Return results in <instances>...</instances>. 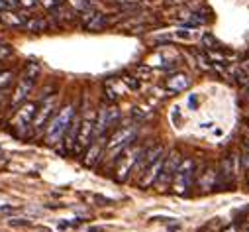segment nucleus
Listing matches in <instances>:
<instances>
[{
	"mask_svg": "<svg viewBox=\"0 0 249 232\" xmlns=\"http://www.w3.org/2000/svg\"><path fill=\"white\" fill-rule=\"evenodd\" d=\"M14 79V71L12 69H4V71H0V91H4L8 89L10 81Z\"/></svg>",
	"mask_w": 249,
	"mask_h": 232,
	"instance_id": "obj_20",
	"label": "nucleus"
},
{
	"mask_svg": "<svg viewBox=\"0 0 249 232\" xmlns=\"http://www.w3.org/2000/svg\"><path fill=\"white\" fill-rule=\"evenodd\" d=\"M6 95H8V89H4V91H0V108H2V102H4Z\"/></svg>",
	"mask_w": 249,
	"mask_h": 232,
	"instance_id": "obj_32",
	"label": "nucleus"
},
{
	"mask_svg": "<svg viewBox=\"0 0 249 232\" xmlns=\"http://www.w3.org/2000/svg\"><path fill=\"white\" fill-rule=\"evenodd\" d=\"M89 232H104V230H102L100 226H90V228H89Z\"/></svg>",
	"mask_w": 249,
	"mask_h": 232,
	"instance_id": "obj_34",
	"label": "nucleus"
},
{
	"mask_svg": "<svg viewBox=\"0 0 249 232\" xmlns=\"http://www.w3.org/2000/svg\"><path fill=\"white\" fill-rule=\"evenodd\" d=\"M145 152V148L142 146H134L130 144L126 150H122L116 157V181L124 183V181H128V177L134 173V167L138 163V159L142 157V154Z\"/></svg>",
	"mask_w": 249,
	"mask_h": 232,
	"instance_id": "obj_2",
	"label": "nucleus"
},
{
	"mask_svg": "<svg viewBox=\"0 0 249 232\" xmlns=\"http://www.w3.org/2000/svg\"><path fill=\"white\" fill-rule=\"evenodd\" d=\"M39 75H41V67H39V63H36V61H30V63H26V67H24V73H22V77L37 81V79H39Z\"/></svg>",
	"mask_w": 249,
	"mask_h": 232,
	"instance_id": "obj_18",
	"label": "nucleus"
},
{
	"mask_svg": "<svg viewBox=\"0 0 249 232\" xmlns=\"http://www.w3.org/2000/svg\"><path fill=\"white\" fill-rule=\"evenodd\" d=\"M73 118H75V106L71 102L65 104L63 108H59L51 116V120L47 122V126H45V144L51 146V148L57 146L61 140H63V134L69 128Z\"/></svg>",
	"mask_w": 249,
	"mask_h": 232,
	"instance_id": "obj_1",
	"label": "nucleus"
},
{
	"mask_svg": "<svg viewBox=\"0 0 249 232\" xmlns=\"http://www.w3.org/2000/svg\"><path fill=\"white\" fill-rule=\"evenodd\" d=\"M94 140V118L92 116H85L79 124V132H77V140H75V148L73 152L77 155H81L89 146L90 142Z\"/></svg>",
	"mask_w": 249,
	"mask_h": 232,
	"instance_id": "obj_9",
	"label": "nucleus"
},
{
	"mask_svg": "<svg viewBox=\"0 0 249 232\" xmlns=\"http://www.w3.org/2000/svg\"><path fill=\"white\" fill-rule=\"evenodd\" d=\"M220 232H237V224H235V222H230V224H226Z\"/></svg>",
	"mask_w": 249,
	"mask_h": 232,
	"instance_id": "obj_29",
	"label": "nucleus"
},
{
	"mask_svg": "<svg viewBox=\"0 0 249 232\" xmlns=\"http://www.w3.org/2000/svg\"><path fill=\"white\" fill-rule=\"evenodd\" d=\"M237 169H239V163H237V154H230L222 159L220 163V177L224 181V187H233L235 181H237Z\"/></svg>",
	"mask_w": 249,
	"mask_h": 232,
	"instance_id": "obj_10",
	"label": "nucleus"
},
{
	"mask_svg": "<svg viewBox=\"0 0 249 232\" xmlns=\"http://www.w3.org/2000/svg\"><path fill=\"white\" fill-rule=\"evenodd\" d=\"M14 53V47L10 45V43H6V41H0V61H4V59H8V57Z\"/></svg>",
	"mask_w": 249,
	"mask_h": 232,
	"instance_id": "obj_21",
	"label": "nucleus"
},
{
	"mask_svg": "<svg viewBox=\"0 0 249 232\" xmlns=\"http://www.w3.org/2000/svg\"><path fill=\"white\" fill-rule=\"evenodd\" d=\"M120 120V110L116 106H104L98 110V116L94 120V138L104 136L110 128H114Z\"/></svg>",
	"mask_w": 249,
	"mask_h": 232,
	"instance_id": "obj_8",
	"label": "nucleus"
},
{
	"mask_svg": "<svg viewBox=\"0 0 249 232\" xmlns=\"http://www.w3.org/2000/svg\"><path fill=\"white\" fill-rule=\"evenodd\" d=\"M39 4H41L43 8H47V10H53V8L57 6V0H39Z\"/></svg>",
	"mask_w": 249,
	"mask_h": 232,
	"instance_id": "obj_27",
	"label": "nucleus"
},
{
	"mask_svg": "<svg viewBox=\"0 0 249 232\" xmlns=\"http://www.w3.org/2000/svg\"><path fill=\"white\" fill-rule=\"evenodd\" d=\"M26 20H28L26 16H22L14 10H2L0 12V22H2L4 26H8V28H24Z\"/></svg>",
	"mask_w": 249,
	"mask_h": 232,
	"instance_id": "obj_15",
	"label": "nucleus"
},
{
	"mask_svg": "<svg viewBox=\"0 0 249 232\" xmlns=\"http://www.w3.org/2000/svg\"><path fill=\"white\" fill-rule=\"evenodd\" d=\"M4 4L8 10H14V8H18V0H4Z\"/></svg>",
	"mask_w": 249,
	"mask_h": 232,
	"instance_id": "obj_30",
	"label": "nucleus"
},
{
	"mask_svg": "<svg viewBox=\"0 0 249 232\" xmlns=\"http://www.w3.org/2000/svg\"><path fill=\"white\" fill-rule=\"evenodd\" d=\"M36 83H37V81L26 79V77H20V79H18L16 89H14V93H12V98H10V108H12V110H16L20 104H24V102L28 100V95L34 91Z\"/></svg>",
	"mask_w": 249,
	"mask_h": 232,
	"instance_id": "obj_11",
	"label": "nucleus"
},
{
	"mask_svg": "<svg viewBox=\"0 0 249 232\" xmlns=\"http://www.w3.org/2000/svg\"><path fill=\"white\" fill-rule=\"evenodd\" d=\"M195 177H196V163L193 157H184L180 159L177 171H175V177H173V189L177 195H186L189 189L193 187L195 183Z\"/></svg>",
	"mask_w": 249,
	"mask_h": 232,
	"instance_id": "obj_3",
	"label": "nucleus"
},
{
	"mask_svg": "<svg viewBox=\"0 0 249 232\" xmlns=\"http://www.w3.org/2000/svg\"><path fill=\"white\" fill-rule=\"evenodd\" d=\"M2 10H8V8H6V4H4V0H0V12H2Z\"/></svg>",
	"mask_w": 249,
	"mask_h": 232,
	"instance_id": "obj_35",
	"label": "nucleus"
},
{
	"mask_svg": "<svg viewBox=\"0 0 249 232\" xmlns=\"http://www.w3.org/2000/svg\"><path fill=\"white\" fill-rule=\"evenodd\" d=\"M180 163V154L177 150H173L165 159H163V165H161V171H159V175L155 179L153 185H157L159 191H167L173 183V177H175V171Z\"/></svg>",
	"mask_w": 249,
	"mask_h": 232,
	"instance_id": "obj_7",
	"label": "nucleus"
},
{
	"mask_svg": "<svg viewBox=\"0 0 249 232\" xmlns=\"http://www.w3.org/2000/svg\"><path fill=\"white\" fill-rule=\"evenodd\" d=\"M136 138H138V126H120L118 130H114V134L106 144L110 157L114 159L122 150H126L130 144H134Z\"/></svg>",
	"mask_w": 249,
	"mask_h": 232,
	"instance_id": "obj_5",
	"label": "nucleus"
},
{
	"mask_svg": "<svg viewBox=\"0 0 249 232\" xmlns=\"http://www.w3.org/2000/svg\"><path fill=\"white\" fill-rule=\"evenodd\" d=\"M114 2H116V0H114Z\"/></svg>",
	"mask_w": 249,
	"mask_h": 232,
	"instance_id": "obj_40",
	"label": "nucleus"
},
{
	"mask_svg": "<svg viewBox=\"0 0 249 232\" xmlns=\"http://www.w3.org/2000/svg\"><path fill=\"white\" fill-rule=\"evenodd\" d=\"M0 159H4V155H0Z\"/></svg>",
	"mask_w": 249,
	"mask_h": 232,
	"instance_id": "obj_39",
	"label": "nucleus"
},
{
	"mask_svg": "<svg viewBox=\"0 0 249 232\" xmlns=\"http://www.w3.org/2000/svg\"><path fill=\"white\" fill-rule=\"evenodd\" d=\"M16 211V207H12V205H4V207H0V213H14Z\"/></svg>",
	"mask_w": 249,
	"mask_h": 232,
	"instance_id": "obj_31",
	"label": "nucleus"
},
{
	"mask_svg": "<svg viewBox=\"0 0 249 232\" xmlns=\"http://www.w3.org/2000/svg\"><path fill=\"white\" fill-rule=\"evenodd\" d=\"M79 124H81V120L75 116V118L71 120V124H69V128L65 130L63 140H61V142L65 144L63 154H71V152H73V148H75V140H77V132H79Z\"/></svg>",
	"mask_w": 249,
	"mask_h": 232,
	"instance_id": "obj_13",
	"label": "nucleus"
},
{
	"mask_svg": "<svg viewBox=\"0 0 249 232\" xmlns=\"http://www.w3.org/2000/svg\"><path fill=\"white\" fill-rule=\"evenodd\" d=\"M24 30H28V32H32V34H41V32L47 30V20L41 18V16H32L30 20H26Z\"/></svg>",
	"mask_w": 249,
	"mask_h": 232,
	"instance_id": "obj_16",
	"label": "nucleus"
},
{
	"mask_svg": "<svg viewBox=\"0 0 249 232\" xmlns=\"http://www.w3.org/2000/svg\"><path fill=\"white\" fill-rule=\"evenodd\" d=\"M18 6H22V8H28V10H32V8L36 6V0H18Z\"/></svg>",
	"mask_w": 249,
	"mask_h": 232,
	"instance_id": "obj_26",
	"label": "nucleus"
},
{
	"mask_svg": "<svg viewBox=\"0 0 249 232\" xmlns=\"http://www.w3.org/2000/svg\"><path fill=\"white\" fill-rule=\"evenodd\" d=\"M106 97H108V100H110V102H114V100L118 98V95H116V91H112V87H110V83L106 85Z\"/></svg>",
	"mask_w": 249,
	"mask_h": 232,
	"instance_id": "obj_28",
	"label": "nucleus"
},
{
	"mask_svg": "<svg viewBox=\"0 0 249 232\" xmlns=\"http://www.w3.org/2000/svg\"><path fill=\"white\" fill-rule=\"evenodd\" d=\"M104 142H106V134L100 136V138H94V140L90 142V146L87 148V154H85V165H87V167H94L96 161L102 157Z\"/></svg>",
	"mask_w": 249,
	"mask_h": 232,
	"instance_id": "obj_12",
	"label": "nucleus"
},
{
	"mask_svg": "<svg viewBox=\"0 0 249 232\" xmlns=\"http://www.w3.org/2000/svg\"><path fill=\"white\" fill-rule=\"evenodd\" d=\"M247 183H249V169H247Z\"/></svg>",
	"mask_w": 249,
	"mask_h": 232,
	"instance_id": "obj_37",
	"label": "nucleus"
},
{
	"mask_svg": "<svg viewBox=\"0 0 249 232\" xmlns=\"http://www.w3.org/2000/svg\"><path fill=\"white\" fill-rule=\"evenodd\" d=\"M55 108H57V95L43 97V102H41V106H37L36 116H34V122H32V134L34 136H39L45 130L47 122L51 120V116L55 114Z\"/></svg>",
	"mask_w": 249,
	"mask_h": 232,
	"instance_id": "obj_6",
	"label": "nucleus"
},
{
	"mask_svg": "<svg viewBox=\"0 0 249 232\" xmlns=\"http://www.w3.org/2000/svg\"><path fill=\"white\" fill-rule=\"evenodd\" d=\"M169 230H171V232H177V230H178V224H173V226H169Z\"/></svg>",
	"mask_w": 249,
	"mask_h": 232,
	"instance_id": "obj_36",
	"label": "nucleus"
},
{
	"mask_svg": "<svg viewBox=\"0 0 249 232\" xmlns=\"http://www.w3.org/2000/svg\"><path fill=\"white\" fill-rule=\"evenodd\" d=\"M189 104H191V108H196V106H198V100H196V97H191V98H189Z\"/></svg>",
	"mask_w": 249,
	"mask_h": 232,
	"instance_id": "obj_33",
	"label": "nucleus"
},
{
	"mask_svg": "<svg viewBox=\"0 0 249 232\" xmlns=\"http://www.w3.org/2000/svg\"><path fill=\"white\" fill-rule=\"evenodd\" d=\"M193 32H186V30H178L177 32V38H180V39H186V41H189V39H193Z\"/></svg>",
	"mask_w": 249,
	"mask_h": 232,
	"instance_id": "obj_25",
	"label": "nucleus"
},
{
	"mask_svg": "<svg viewBox=\"0 0 249 232\" xmlns=\"http://www.w3.org/2000/svg\"><path fill=\"white\" fill-rule=\"evenodd\" d=\"M245 122H247V126H249V118H247V120H245Z\"/></svg>",
	"mask_w": 249,
	"mask_h": 232,
	"instance_id": "obj_38",
	"label": "nucleus"
},
{
	"mask_svg": "<svg viewBox=\"0 0 249 232\" xmlns=\"http://www.w3.org/2000/svg\"><path fill=\"white\" fill-rule=\"evenodd\" d=\"M241 163L249 169V140L243 144V152H241Z\"/></svg>",
	"mask_w": 249,
	"mask_h": 232,
	"instance_id": "obj_23",
	"label": "nucleus"
},
{
	"mask_svg": "<svg viewBox=\"0 0 249 232\" xmlns=\"http://www.w3.org/2000/svg\"><path fill=\"white\" fill-rule=\"evenodd\" d=\"M36 110H37V104L36 102H24L16 108V116L12 118L10 126L14 130V134L18 138H28L32 136V122H34V116H36Z\"/></svg>",
	"mask_w": 249,
	"mask_h": 232,
	"instance_id": "obj_4",
	"label": "nucleus"
},
{
	"mask_svg": "<svg viewBox=\"0 0 249 232\" xmlns=\"http://www.w3.org/2000/svg\"><path fill=\"white\" fill-rule=\"evenodd\" d=\"M8 224L14 226V228H20V226H30V220H26V218H10Z\"/></svg>",
	"mask_w": 249,
	"mask_h": 232,
	"instance_id": "obj_24",
	"label": "nucleus"
},
{
	"mask_svg": "<svg viewBox=\"0 0 249 232\" xmlns=\"http://www.w3.org/2000/svg\"><path fill=\"white\" fill-rule=\"evenodd\" d=\"M189 85H191V79L186 77L184 73H175V75H171V77L167 79V83H165V87H167L171 93H182V91L189 89Z\"/></svg>",
	"mask_w": 249,
	"mask_h": 232,
	"instance_id": "obj_14",
	"label": "nucleus"
},
{
	"mask_svg": "<svg viewBox=\"0 0 249 232\" xmlns=\"http://www.w3.org/2000/svg\"><path fill=\"white\" fill-rule=\"evenodd\" d=\"M124 83H126V87H128L130 91H140V87H142L136 77H124Z\"/></svg>",
	"mask_w": 249,
	"mask_h": 232,
	"instance_id": "obj_22",
	"label": "nucleus"
},
{
	"mask_svg": "<svg viewBox=\"0 0 249 232\" xmlns=\"http://www.w3.org/2000/svg\"><path fill=\"white\" fill-rule=\"evenodd\" d=\"M106 24H108L106 16H104V14H100V12H94V14H92V18L85 24V28H87L89 32H98V30H104V28H106Z\"/></svg>",
	"mask_w": 249,
	"mask_h": 232,
	"instance_id": "obj_17",
	"label": "nucleus"
},
{
	"mask_svg": "<svg viewBox=\"0 0 249 232\" xmlns=\"http://www.w3.org/2000/svg\"><path fill=\"white\" fill-rule=\"evenodd\" d=\"M202 43H204L208 49H224V47H222V43H220V39H218L216 36H212L210 32L202 36Z\"/></svg>",
	"mask_w": 249,
	"mask_h": 232,
	"instance_id": "obj_19",
	"label": "nucleus"
}]
</instances>
